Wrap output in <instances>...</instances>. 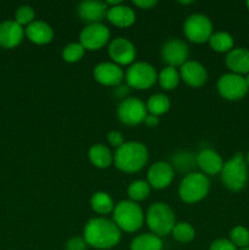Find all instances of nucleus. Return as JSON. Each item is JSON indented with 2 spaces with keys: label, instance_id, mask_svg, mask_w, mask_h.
Segmentation results:
<instances>
[{
  "label": "nucleus",
  "instance_id": "36",
  "mask_svg": "<svg viewBox=\"0 0 249 250\" xmlns=\"http://www.w3.org/2000/svg\"><path fill=\"white\" fill-rule=\"evenodd\" d=\"M106 138H107V142H109L110 146H112L114 148H116V149L124 143V136H122L121 132H119V131L109 132Z\"/></svg>",
  "mask_w": 249,
  "mask_h": 250
},
{
  "label": "nucleus",
  "instance_id": "5",
  "mask_svg": "<svg viewBox=\"0 0 249 250\" xmlns=\"http://www.w3.org/2000/svg\"><path fill=\"white\" fill-rule=\"evenodd\" d=\"M221 180L225 187L233 192L242 190L248 183V164L246 156L237 153L224 164L221 170Z\"/></svg>",
  "mask_w": 249,
  "mask_h": 250
},
{
  "label": "nucleus",
  "instance_id": "40",
  "mask_svg": "<svg viewBox=\"0 0 249 250\" xmlns=\"http://www.w3.org/2000/svg\"><path fill=\"white\" fill-rule=\"evenodd\" d=\"M180 4H182V5H189V4H193V1H180Z\"/></svg>",
  "mask_w": 249,
  "mask_h": 250
},
{
  "label": "nucleus",
  "instance_id": "15",
  "mask_svg": "<svg viewBox=\"0 0 249 250\" xmlns=\"http://www.w3.org/2000/svg\"><path fill=\"white\" fill-rule=\"evenodd\" d=\"M95 81L107 87H117L124 78V72L121 66L114 62H100L93 71Z\"/></svg>",
  "mask_w": 249,
  "mask_h": 250
},
{
  "label": "nucleus",
  "instance_id": "3",
  "mask_svg": "<svg viewBox=\"0 0 249 250\" xmlns=\"http://www.w3.org/2000/svg\"><path fill=\"white\" fill-rule=\"evenodd\" d=\"M145 221L151 233L161 238L172 232L176 225L175 212L166 203H154L146 211Z\"/></svg>",
  "mask_w": 249,
  "mask_h": 250
},
{
  "label": "nucleus",
  "instance_id": "25",
  "mask_svg": "<svg viewBox=\"0 0 249 250\" xmlns=\"http://www.w3.org/2000/svg\"><path fill=\"white\" fill-rule=\"evenodd\" d=\"M90 207H92L93 211L99 215H107L114 211L115 209L114 200L105 192L94 193L90 198Z\"/></svg>",
  "mask_w": 249,
  "mask_h": 250
},
{
  "label": "nucleus",
  "instance_id": "30",
  "mask_svg": "<svg viewBox=\"0 0 249 250\" xmlns=\"http://www.w3.org/2000/svg\"><path fill=\"white\" fill-rule=\"evenodd\" d=\"M172 236L180 243H189L194 239L195 231L193 226L188 222H178L175 225L172 229Z\"/></svg>",
  "mask_w": 249,
  "mask_h": 250
},
{
  "label": "nucleus",
  "instance_id": "16",
  "mask_svg": "<svg viewBox=\"0 0 249 250\" xmlns=\"http://www.w3.org/2000/svg\"><path fill=\"white\" fill-rule=\"evenodd\" d=\"M180 76L186 84L193 88L203 87L208 81L207 68L204 67V65L194 60H188L185 65L181 66Z\"/></svg>",
  "mask_w": 249,
  "mask_h": 250
},
{
  "label": "nucleus",
  "instance_id": "2",
  "mask_svg": "<svg viewBox=\"0 0 249 250\" xmlns=\"http://www.w3.org/2000/svg\"><path fill=\"white\" fill-rule=\"evenodd\" d=\"M149 153L141 142H124L115 150L114 163L119 170L126 173L141 171L148 163Z\"/></svg>",
  "mask_w": 249,
  "mask_h": 250
},
{
  "label": "nucleus",
  "instance_id": "19",
  "mask_svg": "<svg viewBox=\"0 0 249 250\" xmlns=\"http://www.w3.org/2000/svg\"><path fill=\"white\" fill-rule=\"evenodd\" d=\"M107 6L104 1L99 0H87L78 5V15L83 21L89 23H100L104 17H106Z\"/></svg>",
  "mask_w": 249,
  "mask_h": 250
},
{
  "label": "nucleus",
  "instance_id": "10",
  "mask_svg": "<svg viewBox=\"0 0 249 250\" xmlns=\"http://www.w3.org/2000/svg\"><path fill=\"white\" fill-rule=\"evenodd\" d=\"M146 106L138 98H127L117 107V117L126 126H137L145 120Z\"/></svg>",
  "mask_w": 249,
  "mask_h": 250
},
{
  "label": "nucleus",
  "instance_id": "34",
  "mask_svg": "<svg viewBox=\"0 0 249 250\" xmlns=\"http://www.w3.org/2000/svg\"><path fill=\"white\" fill-rule=\"evenodd\" d=\"M209 250H237L236 246L229 239H216L210 244Z\"/></svg>",
  "mask_w": 249,
  "mask_h": 250
},
{
  "label": "nucleus",
  "instance_id": "33",
  "mask_svg": "<svg viewBox=\"0 0 249 250\" xmlns=\"http://www.w3.org/2000/svg\"><path fill=\"white\" fill-rule=\"evenodd\" d=\"M34 10L33 7L28 6V5H23L17 9L16 15H15V21L21 26H28L32 22H34Z\"/></svg>",
  "mask_w": 249,
  "mask_h": 250
},
{
  "label": "nucleus",
  "instance_id": "26",
  "mask_svg": "<svg viewBox=\"0 0 249 250\" xmlns=\"http://www.w3.org/2000/svg\"><path fill=\"white\" fill-rule=\"evenodd\" d=\"M209 45L216 53H229L233 49V37L227 32H216L212 33L209 39Z\"/></svg>",
  "mask_w": 249,
  "mask_h": 250
},
{
  "label": "nucleus",
  "instance_id": "32",
  "mask_svg": "<svg viewBox=\"0 0 249 250\" xmlns=\"http://www.w3.org/2000/svg\"><path fill=\"white\" fill-rule=\"evenodd\" d=\"M85 49L81 43H70L62 49V59L66 62H77L84 56Z\"/></svg>",
  "mask_w": 249,
  "mask_h": 250
},
{
  "label": "nucleus",
  "instance_id": "39",
  "mask_svg": "<svg viewBox=\"0 0 249 250\" xmlns=\"http://www.w3.org/2000/svg\"><path fill=\"white\" fill-rule=\"evenodd\" d=\"M104 2L107 7H114V6H117V5L122 4L121 0H106V1Z\"/></svg>",
  "mask_w": 249,
  "mask_h": 250
},
{
  "label": "nucleus",
  "instance_id": "41",
  "mask_svg": "<svg viewBox=\"0 0 249 250\" xmlns=\"http://www.w3.org/2000/svg\"><path fill=\"white\" fill-rule=\"evenodd\" d=\"M246 161H247V164L249 165V151H248V154H247V156H246Z\"/></svg>",
  "mask_w": 249,
  "mask_h": 250
},
{
  "label": "nucleus",
  "instance_id": "9",
  "mask_svg": "<svg viewBox=\"0 0 249 250\" xmlns=\"http://www.w3.org/2000/svg\"><path fill=\"white\" fill-rule=\"evenodd\" d=\"M216 88L224 99L231 102L243 99L249 90L246 77L232 72L222 75L217 81Z\"/></svg>",
  "mask_w": 249,
  "mask_h": 250
},
{
  "label": "nucleus",
  "instance_id": "22",
  "mask_svg": "<svg viewBox=\"0 0 249 250\" xmlns=\"http://www.w3.org/2000/svg\"><path fill=\"white\" fill-rule=\"evenodd\" d=\"M24 34L32 43L44 45L53 41L54 29L46 22L34 21L27 26V28L24 29Z\"/></svg>",
  "mask_w": 249,
  "mask_h": 250
},
{
  "label": "nucleus",
  "instance_id": "4",
  "mask_svg": "<svg viewBox=\"0 0 249 250\" xmlns=\"http://www.w3.org/2000/svg\"><path fill=\"white\" fill-rule=\"evenodd\" d=\"M112 221L121 231L136 232L143 226L144 214L142 208L132 200H122L115 205Z\"/></svg>",
  "mask_w": 249,
  "mask_h": 250
},
{
  "label": "nucleus",
  "instance_id": "24",
  "mask_svg": "<svg viewBox=\"0 0 249 250\" xmlns=\"http://www.w3.org/2000/svg\"><path fill=\"white\" fill-rule=\"evenodd\" d=\"M163 241L153 233H143L132 239L131 250H161Z\"/></svg>",
  "mask_w": 249,
  "mask_h": 250
},
{
  "label": "nucleus",
  "instance_id": "42",
  "mask_svg": "<svg viewBox=\"0 0 249 250\" xmlns=\"http://www.w3.org/2000/svg\"><path fill=\"white\" fill-rule=\"evenodd\" d=\"M246 81H247V84H248V88H249V73H248V75H247Z\"/></svg>",
  "mask_w": 249,
  "mask_h": 250
},
{
  "label": "nucleus",
  "instance_id": "7",
  "mask_svg": "<svg viewBox=\"0 0 249 250\" xmlns=\"http://www.w3.org/2000/svg\"><path fill=\"white\" fill-rule=\"evenodd\" d=\"M127 84L134 89H149L158 81V73L153 65L138 61L129 65L124 73Z\"/></svg>",
  "mask_w": 249,
  "mask_h": 250
},
{
  "label": "nucleus",
  "instance_id": "43",
  "mask_svg": "<svg viewBox=\"0 0 249 250\" xmlns=\"http://www.w3.org/2000/svg\"><path fill=\"white\" fill-rule=\"evenodd\" d=\"M246 5H247V9H248V10H249V0H248V1H247V2H246Z\"/></svg>",
  "mask_w": 249,
  "mask_h": 250
},
{
  "label": "nucleus",
  "instance_id": "13",
  "mask_svg": "<svg viewBox=\"0 0 249 250\" xmlns=\"http://www.w3.org/2000/svg\"><path fill=\"white\" fill-rule=\"evenodd\" d=\"M163 60L167 63V66L177 67L185 65L188 61L189 49L188 45L181 39H168L161 49Z\"/></svg>",
  "mask_w": 249,
  "mask_h": 250
},
{
  "label": "nucleus",
  "instance_id": "12",
  "mask_svg": "<svg viewBox=\"0 0 249 250\" xmlns=\"http://www.w3.org/2000/svg\"><path fill=\"white\" fill-rule=\"evenodd\" d=\"M137 50L134 44L124 37L112 39L109 44V56L112 62L119 66L132 65L136 59Z\"/></svg>",
  "mask_w": 249,
  "mask_h": 250
},
{
  "label": "nucleus",
  "instance_id": "17",
  "mask_svg": "<svg viewBox=\"0 0 249 250\" xmlns=\"http://www.w3.org/2000/svg\"><path fill=\"white\" fill-rule=\"evenodd\" d=\"M24 29L16 21H4L0 23V46L15 48L22 42Z\"/></svg>",
  "mask_w": 249,
  "mask_h": 250
},
{
  "label": "nucleus",
  "instance_id": "14",
  "mask_svg": "<svg viewBox=\"0 0 249 250\" xmlns=\"http://www.w3.org/2000/svg\"><path fill=\"white\" fill-rule=\"evenodd\" d=\"M173 176H175V172L171 164L158 161L149 167L148 173H146V178H148L146 182L154 189H165L173 181Z\"/></svg>",
  "mask_w": 249,
  "mask_h": 250
},
{
  "label": "nucleus",
  "instance_id": "6",
  "mask_svg": "<svg viewBox=\"0 0 249 250\" xmlns=\"http://www.w3.org/2000/svg\"><path fill=\"white\" fill-rule=\"evenodd\" d=\"M209 190L210 181L208 176L202 172H190L181 181L178 195L182 202L187 204H194L204 199Z\"/></svg>",
  "mask_w": 249,
  "mask_h": 250
},
{
  "label": "nucleus",
  "instance_id": "20",
  "mask_svg": "<svg viewBox=\"0 0 249 250\" xmlns=\"http://www.w3.org/2000/svg\"><path fill=\"white\" fill-rule=\"evenodd\" d=\"M227 67L232 73L237 75H248L249 73V49L234 48L227 53L225 59Z\"/></svg>",
  "mask_w": 249,
  "mask_h": 250
},
{
  "label": "nucleus",
  "instance_id": "44",
  "mask_svg": "<svg viewBox=\"0 0 249 250\" xmlns=\"http://www.w3.org/2000/svg\"><path fill=\"white\" fill-rule=\"evenodd\" d=\"M241 250H249V247H247V248H243V249H241Z\"/></svg>",
  "mask_w": 249,
  "mask_h": 250
},
{
  "label": "nucleus",
  "instance_id": "37",
  "mask_svg": "<svg viewBox=\"0 0 249 250\" xmlns=\"http://www.w3.org/2000/svg\"><path fill=\"white\" fill-rule=\"evenodd\" d=\"M133 4L136 5V6L141 7V9L148 10L150 9V7L155 6V5L158 4V1H156V0H133Z\"/></svg>",
  "mask_w": 249,
  "mask_h": 250
},
{
  "label": "nucleus",
  "instance_id": "23",
  "mask_svg": "<svg viewBox=\"0 0 249 250\" xmlns=\"http://www.w3.org/2000/svg\"><path fill=\"white\" fill-rule=\"evenodd\" d=\"M88 158L95 167L99 168H107L114 163V155L104 144H94L90 146L88 151Z\"/></svg>",
  "mask_w": 249,
  "mask_h": 250
},
{
  "label": "nucleus",
  "instance_id": "35",
  "mask_svg": "<svg viewBox=\"0 0 249 250\" xmlns=\"http://www.w3.org/2000/svg\"><path fill=\"white\" fill-rule=\"evenodd\" d=\"M87 242L83 237H73L66 243V250H87Z\"/></svg>",
  "mask_w": 249,
  "mask_h": 250
},
{
  "label": "nucleus",
  "instance_id": "29",
  "mask_svg": "<svg viewBox=\"0 0 249 250\" xmlns=\"http://www.w3.org/2000/svg\"><path fill=\"white\" fill-rule=\"evenodd\" d=\"M150 189L151 187L149 186V183L146 181L137 180L133 181L128 186V188H127V194H128L129 200H132V202H142V200H145L149 197Z\"/></svg>",
  "mask_w": 249,
  "mask_h": 250
},
{
  "label": "nucleus",
  "instance_id": "8",
  "mask_svg": "<svg viewBox=\"0 0 249 250\" xmlns=\"http://www.w3.org/2000/svg\"><path fill=\"white\" fill-rule=\"evenodd\" d=\"M183 32L186 38L192 43H207L212 36V23L205 15L193 14L186 19L183 23Z\"/></svg>",
  "mask_w": 249,
  "mask_h": 250
},
{
  "label": "nucleus",
  "instance_id": "1",
  "mask_svg": "<svg viewBox=\"0 0 249 250\" xmlns=\"http://www.w3.org/2000/svg\"><path fill=\"white\" fill-rule=\"evenodd\" d=\"M83 238L88 246L95 249H110L117 246L121 239V229L112 220L106 217H93L85 224Z\"/></svg>",
  "mask_w": 249,
  "mask_h": 250
},
{
  "label": "nucleus",
  "instance_id": "18",
  "mask_svg": "<svg viewBox=\"0 0 249 250\" xmlns=\"http://www.w3.org/2000/svg\"><path fill=\"white\" fill-rule=\"evenodd\" d=\"M195 161H197V165L199 166V168L205 176H214L220 173L225 164L220 154L209 148L203 149L202 151H199Z\"/></svg>",
  "mask_w": 249,
  "mask_h": 250
},
{
  "label": "nucleus",
  "instance_id": "21",
  "mask_svg": "<svg viewBox=\"0 0 249 250\" xmlns=\"http://www.w3.org/2000/svg\"><path fill=\"white\" fill-rule=\"evenodd\" d=\"M106 19L114 26L120 27V28H126V27L132 26L134 23V21H136V12H134L132 7L120 4L114 7H107Z\"/></svg>",
  "mask_w": 249,
  "mask_h": 250
},
{
  "label": "nucleus",
  "instance_id": "31",
  "mask_svg": "<svg viewBox=\"0 0 249 250\" xmlns=\"http://www.w3.org/2000/svg\"><path fill=\"white\" fill-rule=\"evenodd\" d=\"M229 241L236 246V248H247L249 247V229L244 226H236L229 232Z\"/></svg>",
  "mask_w": 249,
  "mask_h": 250
},
{
  "label": "nucleus",
  "instance_id": "11",
  "mask_svg": "<svg viewBox=\"0 0 249 250\" xmlns=\"http://www.w3.org/2000/svg\"><path fill=\"white\" fill-rule=\"evenodd\" d=\"M110 39V31L105 24L89 23L81 31L80 43L85 50H99Z\"/></svg>",
  "mask_w": 249,
  "mask_h": 250
},
{
  "label": "nucleus",
  "instance_id": "38",
  "mask_svg": "<svg viewBox=\"0 0 249 250\" xmlns=\"http://www.w3.org/2000/svg\"><path fill=\"white\" fill-rule=\"evenodd\" d=\"M144 124L146 125L148 127H156L159 125V117L158 116H154V115H146L145 120H144Z\"/></svg>",
  "mask_w": 249,
  "mask_h": 250
},
{
  "label": "nucleus",
  "instance_id": "28",
  "mask_svg": "<svg viewBox=\"0 0 249 250\" xmlns=\"http://www.w3.org/2000/svg\"><path fill=\"white\" fill-rule=\"evenodd\" d=\"M180 72L176 70V67H172V66H166L158 75L159 84L165 90L175 89L180 84Z\"/></svg>",
  "mask_w": 249,
  "mask_h": 250
},
{
  "label": "nucleus",
  "instance_id": "27",
  "mask_svg": "<svg viewBox=\"0 0 249 250\" xmlns=\"http://www.w3.org/2000/svg\"><path fill=\"white\" fill-rule=\"evenodd\" d=\"M146 111L150 115H154V116H160V115L166 114V112L170 110L171 102L168 99V97H166L165 94H154L151 95L148 99L145 104Z\"/></svg>",
  "mask_w": 249,
  "mask_h": 250
}]
</instances>
